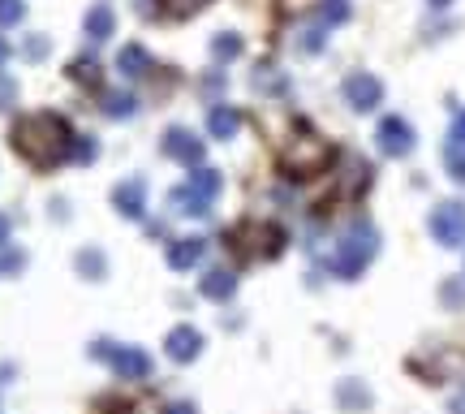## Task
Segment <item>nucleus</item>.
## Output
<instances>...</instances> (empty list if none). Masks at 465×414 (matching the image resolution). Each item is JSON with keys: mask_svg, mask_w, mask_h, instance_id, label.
<instances>
[{"mask_svg": "<svg viewBox=\"0 0 465 414\" xmlns=\"http://www.w3.org/2000/svg\"><path fill=\"white\" fill-rule=\"evenodd\" d=\"M78 134L69 130V121L57 113H31L14 125V152L22 160H31L35 169H52L60 160L74 156Z\"/></svg>", "mask_w": 465, "mask_h": 414, "instance_id": "obj_1", "label": "nucleus"}, {"mask_svg": "<svg viewBox=\"0 0 465 414\" xmlns=\"http://www.w3.org/2000/svg\"><path fill=\"white\" fill-rule=\"evenodd\" d=\"M379 251V234H375V225L367 220H358L353 229H349L341 242H336V255H332V272L341 276V281H353V276L367 272V263L375 259Z\"/></svg>", "mask_w": 465, "mask_h": 414, "instance_id": "obj_2", "label": "nucleus"}, {"mask_svg": "<svg viewBox=\"0 0 465 414\" xmlns=\"http://www.w3.org/2000/svg\"><path fill=\"white\" fill-rule=\"evenodd\" d=\"M328 160H332V147L319 134H293L285 143V152H280V164H285V173H293V178L319 173Z\"/></svg>", "mask_w": 465, "mask_h": 414, "instance_id": "obj_3", "label": "nucleus"}, {"mask_svg": "<svg viewBox=\"0 0 465 414\" xmlns=\"http://www.w3.org/2000/svg\"><path fill=\"white\" fill-rule=\"evenodd\" d=\"M91 354L104 358L116 375H125V380H147L151 375V358L142 354L138 345H116V341H96L91 345Z\"/></svg>", "mask_w": 465, "mask_h": 414, "instance_id": "obj_4", "label": "nucleus"}, {"mask_svg": "<svg viewBox=\"0 0 465 414\" xmlns=\"http://www.w3.org/2000/svg\"><path fill=\"white\" fill-rule=\"evenodd\" d=\"M431 234L440 246H465V203H440L431 212Z\"/></svg>", "mask_w": 465, "mask_h": 414, "instance_id": "obj_5", "label": "nucleus"}, {"mask_svg": "<svg viewBox=\"0 0 465 414\" xmlns=\"http://www.w3.org/2000/svg\"><path fill=\"white\" fill-rule=\"evenodd\" d=\"M345 104L353 113H370V108H379V99H384V82L367 74V69H358V74H349L345 78Z\"/></svg>", "mask_w": 465, "mask_h": 414, "instance_id": "obj_6", "label": "nucleus"}, {"mask_svg": "<svg viewBox=\"0 0 465 414\" xmlns=\"http://www.w3.org/2000/svg\"><path fill=\"white\" fill-rule=\"evenodd\" d=\"M375 143H379V152L392 160H401L414 152V130H409L406 117H384L379 121V130H375Z\"/></svg>", "mask_w": 465, "mask_h": 414, "instance_id": "obj_7", "label": "nucleus"}, {"mask_svg": "<svg viewBox=\"0 0 465 414\" xmlns=\"http://www.w3.org/2000/svg\"><path fill=\"white\" fill-rule=\"evenodd\" d=\"M113 203H116V212L125 220H142L147 216V181L142 178H130V181H121L113 190Z\"/></svg>", "mask_w": 465, "mask_h": 414, "instance_id": "obj_8", "label": "nucleus"}, {"mask_svg": "<svg viewBox=\"0 0 465 414\" xmlns=\"http://www.w3.org/2000/svg\"><path fill=\"white\" fill-rule=\"evenodd\" d=\"M164 156L198 169V164H203V138H194L190 130H181V125H177V130H169V134H164Z\"/></svg>", "mask_w": 465, "mask_h": 414, "instance_id": "obj_9", "label": "nucleus"}, {"mask_svg": "<svg viewBox=\"0 0 465 414\" xmlns=\"http://www.w3.org/2000/svg\"><path fill=\"white\" fill-rule=\"evenodd\" d=\"M164 350H169V358H173V363H194V358H198V350H203V333H198V328H190V324H177L173 333L164 336Z\"/></svg>", "mask_w": 465, "mask_h": 414, "instance_id": "obj_10", "label": "nucleus"}, {"mask_svg": "<svg viewBox=\"0 0 465 414\" xmlns=\"http://www.w3.org/2000/svg\"><path fill=\"white\" fill-rule=\"evenodd\" d=\"M207 255V242L203 237H177L169 246V268L186 272V268H198V259Z\"/></svg>", "mask_w": 465, "mask_h": 414, "instance_id": "obj_11", "label": "nucleus"}, {"mask_svg": "<svg viewBox=\"0 0 465 414\" xmlns=\"http://www.w3.org/2000/svg\"><path fill=\"white\" fill-rule=\"evenodd\" d=\"M169 203H173L177 216H207V212H212V198L198 195L194 186H177L173 195H169Z\"/></svg>", "mask_w": 465, "mask_h": 414, "instance_id": "obj_12", "label": "nucleus"}, {"mask_svg": "<svg viewBox=\"0 0 465 414\" xmlns=\"http://www.w3.org/2000/svg\"><path fill=\"white\" fill-rule=\"evenodd\" d=\"M116 69H121L125 78H142V74H151V52H147L142 43H125V48L116 52Z\"/></svg>", "mask_w": 465, "mask_h": 414, "instance_id": "obj_13", "label": "nucleus"}, {"mask_svg": "<svg viewBox=\"0 0 465 414\" xmlns=\"http://www.w3.org/2000/svg\"><path fill=\"white\" fill-rule=\"evenodd\" d=\"M207 130H212V138H232L242 130V113L232 104H215L212 113H207Z\"/></svg>", "mask_w": 465, "mask_h": 414, "instance_id": "obj_14", "label": "nucleus"}, {"mask_svg": "<svg viewBox=\"0 0 465 414\" xmlns=\"http://www.w3.org/2000/svg\"><path fill=\"white\" fill-rule=\"evenodd\" d=\"M198 290L207 298H232V290H237V276L229 272V268H212V272L198 281Z\"/></svg>", "mask_w": 465, "mask_h": 414, "instance_id": "obj_15", "label": "nucleus"}, {"mask_svg": "<svg viewBox=\"0 0 465 414\" xmlns=\"http://www.w3.org/2000/svg\"><path fill=\"white\" fill-rule=\"evenodd\" d=\"M113 26H116V18H113V9H108V5H96V9H91V14H87V35H91V40H108V35H113Z\"/></svg>", "mask_w": 465, "mask_h": 414, "instance_id": "obj_16", "label": "nucleus"}, {"mask_svg": "<svg viewBox=\"0 0 465 414\" xmlns=\"http://www.w3.org/2000/svg\"><path fill=\"white\" fill-rule=\"evenodd\" d=\"M134 108H138V99L130 91H108L104 96V113L108 117H134Z\"/></svg>", "mask_w": 465, "mask_h": 414, "instance_id": "obj_17", "label": "nucleus"}, {"mask_svg": "<svg viewBox=\"0 0 465 414\" xmlns=\"http://www.w3.org/2000/svg\"><path fill=\"white\" fill-rule=\"evenodd\" d=\"M336 397H341V406H353V410H362V406L370 401V393L358 384V380H345V384L336 389Z\"/></svg>", "mask_w": 465, "mask_h": 414, "instance_id": "obj_18", "label": "nucleus"}, {"mask_svg": "<svg viewBox=\"0 0 465 414\" xmlns=\"http://www.w3.org/2000/svg\"><path fill=\"white\" fill-rule=\"evenodd\" d=\"M190 186L198 190V195H207L215 203V195H220V173H215V169H198V173L190 178Z\"/></svg>", "mask_w": 465, "mask_h": 414, "instance_id": "obj_19", "label": "nucleus"}, {"mask_svg": "<svg viewBox=\"0 0 465 414\" xmlns=\"http://www.w3.org/2000/svg\"><path fill=\"white\" fill-rule=\"evenodd\" d=\"M212 57L215 60L242 57V40H237V35H215V40H212Z\"/></svg>", "mask_w": 465, "mask_h": 414, "instance_id": "obj_20", "label": "nucleus"}, {"mask_svg": "<svg viewBox=\"0 0 465 414\" xmlns=\"http://www.w3.org/2000/svg\"><path fill=\"white\" fill-rule=\"evenodd\" d=\"M345 18H349L345 0H324V5H319V22H324V26H336V22H345Z\"/></svg>", "mask_w": 465, "mask_h": 414, "instance_id": "obj_21", "label": "nucleus"}, {"mask_svg": "<svg viewBox=\"0 0 465 414\" xmlns=\"http://www.w3.org/2000/svg\"><path fill=\"white\" fill-rule=\"evenodd\" d=\"M78 272L99 281V276H104V255H99V251H82V255H78Z\"/></svg>", "mask_w": 465, "mask_h": 414, "instance_id": "obj_22", "label": "nucleus"}, {"mask_svg": "<svg viewBox=\"0 0 465 414\" xmlns=\"http://www.w3.org/2000/svg\"><path fill=\"white\" fill-rule=\"evenodd\" d=\"M444 164H448V173H452V178L465 181V147L448 143V147H444Z\"/></svg>", "mask_w": 465, "mask_h": 414, "instance_id": "obj_23", "label": "nucleus"}, {"mask_svg": "<svg viewBox=\"0 0 465 414\" xmlns=\"http://www.w3.org/2000/svg\"><path fill=\"white\" fill-rule=\"evenodd\" d=\"M69 74H74L78 82H87V87H91V82L99 87V65H96V60H87V57L74 60V65H69Z\"/></svg>", "mask_w": 465, "mask_h": 414, "instance_id": "obj_24", "label": "nucleus"}, {"mask_svg": "<svg viewBox=\"0 0 465 414\" xmlns=\"http://www.w3.org/2000/svg\"><path fill=\"white\" fill-rule=\"evenodd\" d=\"M26 14V0H0V26H18Z\"/></svg>", "mask_w": 465, "mask_h": 414, "instance_id": "obj_25", "label": "nucleus"}, {"mask_svg": "<svg viewBox=\"0 0 465 414\" xmlns=\"http://www.w3.org/2000/svg\"><path fill=\"white\" fill-rule=\"evenodd\" d=\"M14 104H18V82L9 78V74H0V113L14 108Z\"/></svg>", "mask_w": 465, "mask_h": 414, "instance_id": "obj_26", "label": "nucleus"}, {"mask_svg": "<svg viewBox=\"0 0 465 414\" xmlns=\"http://www.w3.org/2000/svg\"><path fill=\"white\" fill-rule=\"evenodd\" d=\"M440 298H444L448 307H465V285L461 281H448L444 290H440Z\"/></svg>", "mask_w": 465, "mask_h": 414, "instance_id": "obj_27", "label": "nucleus"}, {"mask_svg": "<svg viewBox=\"0 0 465 414\" xmlns=\"http://www.w3.org/2000/svg\"><path fill=\"white\" fill-rule=\"evenodd\" d=\"M22 52H26L31 60H43L48 57V40H43V35H31V40L22 43Z\"/></svg>", "mask_w": 465, "mask_h": 414, "instance_id": "obj_28", "label": "nucleus"}, {"mask_svg": "<svg viewBox=\"0 0 465 414\" xmlns=\"http://www.w3.org/2000/svg\"><path fill=\"white\" fill-rule=\"evenodd\" d=\"M448 143L465 147V108H457V117H452V130H448Z\"/></svg>", "mask_w": 465, "mask_h": 414, "instance_id": "obj_29", "label": "nucleus"}, {"mask_svg": "<svg viewBox=\"0 0 465 414\" xmlns=\"http://www.w3.org/2000/svg\"><path fill=\"white\" fill-rule=\"evenodd\" d=\"M74 160H82V164H87V160H96V143H91V138H78V143H74Z\"/></svg>", "mask_w": 465, "mask_h": 414, "instance_id": "obj_30", "label": "nucleus"}, {"mask_svg": "<svg viewBox=\"0 0 465 414\" xmlns=\"http://www.w3.org/2000/svg\"><path fill=\"white\" fill-rule=\"evenodd\" d=\"M164 414H198V410H194L190 401H177V406H169V410H164Z\"/></svg>", "mask_w": 465, "mask_h": 414, "instance_id": "obj_31", "label": "nucleus"}, {"mask_svg": "<svg viewBox=\"0 0 465 414\" xmlns=\"http://www.w3.org/2000/svg\"><path fill=\"white\" fill-rule=\"evenodd\" d=\"M448 410H452V414H465V393L452 397V406H448Z\"/></svg>", "mask_w": 465, "mask_h": 414, "instance_id": "obj_32", "label": "nucleus"}, {"mask_svg": "<svg viewBox=\"0 0 465 414\" xmlns=\"http://www.w3.org/2000/svg\"><path fill=\"white\" fill-rule=\"evenodd\" d=\"M104 414H134V406H121V401H116V406H108Z\"/></svg>", "mask_w": 465, "mask_h": 414, "instance_id": "obj_33", "label": "nucleus"}, {"mask_svg": "<svg viewBox=\"0 0 465 414\" xmlns=\"http://www.w3.org/2000/svg\"><path fill=\"white\" fill-rule=\"evenodd\" d=\"M9 242V216H0V246Z\"/></svg>", "mask_w": 465, "mask_h": 414, "instance_id": "obj_34", "label": "nucleus"}, {"mask_svg": "<svg viewBox=\"0 0 465 414\" xmlns=\"http://www.w3.org/2000/svg\"><path fill=\"white\" fill-rule=\"evenodd\" d=\"M5 60H9V43L0 40V65H5Z\"/></svg>", "mask_w": 465, "mask_h": 414, "instance_id": "obj_35", "label": "nucleus"}, {"mask_svg": "<svg viewBox=\"0 0 465 414\" xmlns=\"http://www.w3.org/2000/svg\"><path fill=\"white\" fill-rule=\"evenodd\" d=\"M431 5H435V9H444V5H452V0H431Z\"/></svg>", "mask_w": 465, "mask_h": 414, "instance_id": "obj_36", "label": "nucleus"}]
</instances>
